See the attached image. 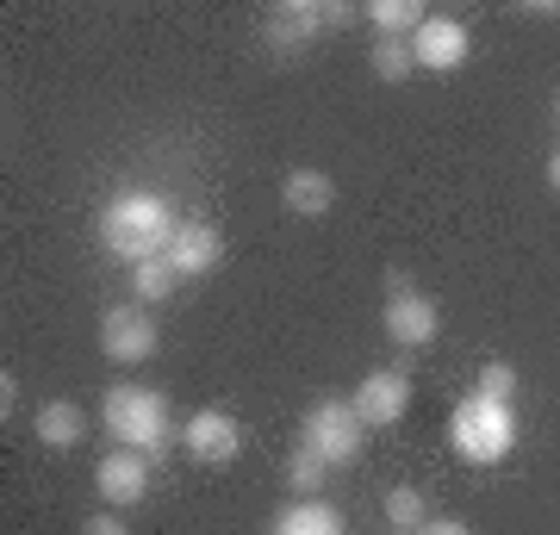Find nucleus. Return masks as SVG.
<instances>
[{
    "instance_id": "8",
    "label": "nucleus",
    "mask_w": 560,
    "mask_h": 535,
    "mask_svg": "<svg viewBox=\"0 0 560 535\" xmlns=\"http://www.w3.org/2000/svg\"><path fill=\"white\" fill-rule=\"evenodd\" d=\"M381 324H386V337L399 342V349H430L436 330H442V312H436V299L418 293V287H393Z\"/></svg>"
},
{
    "instance_id": "6",
    "label": "nucleus",
    "mask_w": 560,
    "mask_h": 535,
    "mask_svg": "<svg viewBox=\"0 0 560 535\" xmlns=\"http://www.w3.org/2000/svg\"><path fill=\"white\" fill-rule=\"evenodd\" d=\"M150 474H156V455H143V449H106L101 467H94V492H101L106 511H131L150 498Z\"/></svg>"
},
{
    "instance_id": "14",
    "label": "nucleus",
    "mask_w": 560,
    "mask_h": 535,
    "mask_svg": "<svg viewBox=\"0 0 560 535\" xmlns=\"http://www.w3.org/2000/svg\"><path fill=\"white\" fill-rule=\"evenodd\" d=\"M32 430H38L44 449H57V455H69V449H81V437H88V411H81L75 398H50V405H38V417H32Z\"/></svg>"
},
{
    "instance_id": "17",
    "label": "nucleus",
    "mask_w": 560,
    "mask_h": 535,
    "mask_svg": "<svg viewBox=\"0 0 560 535\" xmlns=\"http://www.w3.org/2000/svg\"><path fill=\"white\" fill-rule=\"evenodd\" d=\"M330 474H337V467H330L318 449H305V442L287 455V486H293V498H318V486H324Z\"/></svg>"
},
{
    "instance_id": "3",
    "label": "nucleus",
    "mask_w": 560,
    "mask_h": 535,
    "mask_svg": "<svg viewBox=\"0 0 560 535\" xmlns=\"http://www.w3.org/2000/svg\"><path fill=\"white\" fill-rule=\"evenodd\" d=\"M101 417H106V437L119 442V449H143V455H162L168 437H175V423H168V398H162L156 386H131V380L106 386Z\"/></svg>"
},
{
    "instance_id": "22",
    "label": "nucleus",
    "mask_w": 560,
    "mask_h": 535,
    "mask_svg": "<svg viewBox=\"0 0 560 535\" xmlns=\"http://www.w3.org/2000/svg\"><path fill=\"white\" fill-rule=\"evenodd\" d=\"M81 535H131V530H125L119 511H101V516H88V523H81Z\"/></svg>"
},
{
    "instance_id": "4",
    "label": "nucleus",
    "mask_w": 560,
    "mask_h": 535,
    "mask_svg": "<svg viewBox=\"0 0 560 535\" xmlns=\"http://www.w3.org/2000/svg\"><path fill=\"white\" fill-rule=\"evenodd\" d=\"M300 442L318 449L330 467H355L361 449H368V423H361V411L349 405V398H318V405L305 411V423H300Z\"/></svg>"
},
{
    "instance_id": "13",
    "label": "nucleus",
    "mask_w": 560,
    "mask_h": 535,
    "mask_svg": "<svg viewBox=\"0 0 560 535\" xmlns=\"http://www.w3.org/2000/svg\"><path fill=\"white\" fill-rule=\"evenodd\" d=\"M280 206H287L293 219H324V212L337 206V181L324 175V168H287V175H280Z\"/></svg>"
},
{
    "instance_id": "24",
    "label": "nucleus",
    "mask_w": 560,
    "mask_h": 535,
    "mask_svg": "<svg viewBox=\"0 0 560 535\" xmlns=\"http://www.w3.org/2000/svg\"><path fill=\"white\" fill-rule=\"evenodd\" d=\"M411 535H474V530H467L460 516H430V523H418Z\"/></svg>"
},
{
    "instance_id": "1",
    "label": "nucleus",
    "mask_w": 560,
    "mask_h": 535,
    "mask_svg": "<svg viewBox=\"0 0 560 535\" xmlns=\"http://www.w3.org/2000/svg\"><path fill=\"white\" fill-rule=\"evenodd\" d=\"M175 231H180V219L168 212V199L150 194V187H125V194L106 199V212H101V237H106V249H113L125 268L156 261Z\"/></svg>"
},
{
    "instance_id": "23",
    "label": "nucleus",
    "mask_w": 560,
    "mask_h": 535,
    "mask_svg": "<svg viewBox=\"0 0 560 535\" xmlns=\"http://www.w3.org/2000/svg\"><path fill=\"white\" fill-rule=\"evenodd\" d=\"M361 20V7H349V0H324V25L330 32H342V25H355Z\"/></svg>"
},
{
    "instance_id": "27",
    "label": "nucleus",
    "mask_w": 560,
    "mask_h": 535,
    "mask_svg": "<svg viewBox=\"0 0 560 535\" xmlns=\"http://www.w3.org/2000/svg\"><path fill=\"white\" fill-rule=\"evenodd\" d=\"M555 125H560V94H555Z\"/></svg>"
},
{
    "instance_id": "2",
    "label": "nucleus",
    "mask_w": 560,
    "mask_h": 535,
    "mask_svg": "<svg viewBox=\"0 0 560 535\" xmlns=\"http://www.w3.org/2000/svg\"><path fill=\"white\" fill-rule=\"evenodd\" d=\"M448 442L467 467H499L511 449H517V405L511 398H486L467 393L448 417Z\"/></svg>"
},
{
    "instance_id": "7",
    "label": "nucleus",
    "mask_w": 560,
    "mask_h": 535,
    "mask_svg": "<svg viewBox=\"0 0 560 535\" xmlns=\"http://www.w3.org/2000/svg\"><path fill=\"white\" fill-rule=\"evenodd\" d=\"M180 449L200 461V467H231V461L243 455V423L231 411H194L187 423H180Z\"/></svg>"
},
{
    "instance_id": "16",
    "label": "nucleus",
    "mask_w": 560,
    "mask_h": 535,
    "mask_svg": "<svg viewBox=\"0 0 560 535\" xmlns=\"http://www.w3.org/2000/svg\"><path fill=\"white\" fill-rule=\"evenodd\" d=\"M423 13L418 0H368V25L381 32V38H418L423 32Z\"/></svg>"
},
{
    "instance_id": "10",
    "label": "nucleus",
    "mask_w": 560,
    "mask_h": 535,
    "mask_svg": "<svg viewBox=\"0 0 560 535\" xmlns=\"http://www.w3.org/2000/svg\"><path fill=\"white\" fill-rule=\"evenodd\" d=\"M168 268H175L180 280H206V275H219V261H224V231L219 224H180L175 237H168Z\"/></svg>"
},
{
    "instance_id": "20",
    "label": "nucleus",
    "mask_w": 560,
    "mask_h": 535,
    "mask_svg": "<svg viewBox=\"0 0 560 535\" xmlns=\"http://www.w3.org/2000/svg\"><path fill=\"white\" fill-rule=\"evenodd\" d=\"M386 523H393L399 535H411L418 523H430V504H423L418 486H393V492H386Z\"/></svg>"
},
{
    "instance_id": "11",
    "label": "nucleus",
    "mask_w": 560,
    "mask_h": 535,
    "mask_svg": "<svg viewBox=\"0 0 560 535\" xmlns=\"http://www.w3.org/2000/svg\"><path fill=\"white\" fill-rule=\"evenodd\" d=\"M467 50H474V38H467V25L448 20V13H430V20H423V32L411 38V57H418V69H430V75L460 69V62H467Z\"/></svg>"
},
{
    "instance_id": "26",
    "label": "nucleus",
    "mask_w": 560,
    "mask_h": 535,
    "mask_svg": "<svg viewBox=\"0 0 560 535\" xmlns=\"http://www.w3.org/2000/svg\"><path fill=\"white\" fill-rule=\"evenodd\" d=\"M548 187H555V194H560V150H555V156H548Z\"/></svg>"
},
{
    "instance_id": "18",
    "label": "nucleus",
    "mask_w": 560,
    "mask_h": 535,
    "mask_svg": "<svg viewBox=\"0 0 560 535\" xmlns=\"http://www.w3.org/2000/svg\"><path fill=\"white\" fill-rule=\"evenodd\" d=\"M175 287H180V275L168 268V256L138 261V268H131V293H138V305H150V312H156V305H162L168 293H175Z\"/></svg>"
},
{
    "instance_id": "19",
    "label": "nucleus",
    "mask_w": 560,
    "mask_h": 535,
    "mask_svg": "<svg viewBox=\"0 0 560 535\" xmlns=\"http://www.w3.org/2000/svg\"><path fill=\"white\" fill-rule=\"evenodd\" d=\"M368 69L381 81H411V69H418V57H411V38H374V50H368Z\"/></svg>"
},
{
    "instance_id": "12",
    "label": "nucleus",
    "mask_w": 560,
    "mask_h": 535,
    "mask_svg": "<svg viewBox=\"0 0 560 535\" xmlns=\"http://www.w3.org/2000/svg\"><path fill=\"white\" fill-rule=\"evenodd\" d=\"M318 32H330V25H324V0H287V7L268 13V44H275L280 57L305 50Z\"/></svg>"
},
{
    "instance_id": "25",
    "label": "nucleus",
    "mask_w": 560,
    "mask_h": 535,
    "mask_svg": "<svg viewBox=\"0 0 560 535\" xmlns=\"http://www.w3.org/2000/svg\"><path fill=\"white\" fill-rule=\"evenodd\" d=\"M13 405H20V380L7 368V374H0V417H13Z\"/></svg>"
},
{
    "instance_id": "9",
    "label": "nucleus",
    "mask_w": 560,
    "mask_h": 535,
    "mask_svg": "<svg viewBox=\"0 0 560 535\" xmlns=\"http://www.w3.org/2000/svg\"><path fill=\"white\" fill-rule=\"evenodd\" d=\"M361 411V423L368 430H393L405 411H411V374L405 368H374V374L361 380V393L349 398Z\"/></svg>"
},
{
    "instance_id": "21",
    "label": "nucleus",
    "mask_w": 560,
    "mask_h": 535,
    "mask_svg": "<svg viewBox=\"0 0 560 535\" xmlns=\"http://www.w3.org/2000/svg\"><path fill=\"white\" fill-rule=\"evenodd\" d=\"M474 393H486V398H517V368H511V361H486L480 380H474Z\"/></svg>"
},
{
    "instance_id": "5",
    "label": "nucleus",
    "mask_w": 560,
    "mask_h": 535,
    "mask_svg": "<svg viewBox=\"0 0 560 535\" xmlns=\"http://www.w3.org/2000/svg\"><path fill=\"white\" fill-rule=\"evenodd\" d=\"M101 349L106 361H119V368H138V361H150L162 349V330H156V312L150 305H113V312L101 317Z\"/></svg>"
},
{
    "instance_id": "15",
    "label": "nucleus",
    "mask_w": 560,
    "mask_h": 535,
    "mask_svg": "<svg viewBox=\"0 0 560 535\" xmlns=\"http://www.w3.org/2000/svg\"><path fill=\"white\" fill-rule=\"evenodd\" d=\"M268 535H349V523H342V511L330 498H293V504L275 516Z\"/></svg>"
}]
</instances>
